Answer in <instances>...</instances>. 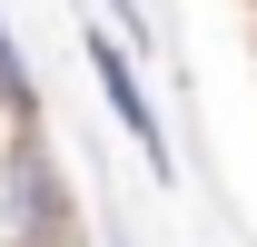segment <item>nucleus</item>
I'll use <instances>...</instances> for the list:
<instances>
[{
	"label": "nucleus",
	"instance_id": "f257e3e1",
	"mask_svg": "<svg viewBox=\"0 0 257 247\" xmlns=\"http://www.w3.org/2000/svg\"><path fill=\"white\" fill-rule=\"evenodd\" d=\"M0 247H79V198L50 149V119L0 129Z\"/></svg>",
	"mask_w": 257,
	"mask_h": 247
},
{
	"label": "nucleus",
	"instance_id": "f03ea898",
	"mask_svg": "<svg viewBox=\"0 0 257 247\" xmlns=\"http://www.w3.org/2000/svg\"><path fill=\"white\" fill-rule=\"evenodd\" d=\"M79 50H89V79H99V99H109V119L128 129V149L149 158V178H178V158H168V119H159V99H149V79H139V50H128L119 30H89Z\"/></svg>",
	"mask_w": 257,
	"mask_h": 247
},
{
	"label": "nucleus",
	"instance_id": "7ed1b4c3",
	"mask_svg": "<svg viewBox=\"0 0 257 247\" xmlns=\"http://www.w3.org/2000/svg\"><path fill=\"white\" fill-rule=\"evenodd\" d=\"M0 109H10V119H40V79H30V60H20L10 20H0Z\"/></svg>",
	"mask_w": 257,
	"mask_h": 247
},
{
	"label": "nucleus",
	"instance_id": "20e7f679",
	"mask_svg": "<svg viewBox=\"0 0 257 247\" xmlns=\"http://www.w3.org/2000/svg\"><path fill=\"white\" fill-rule=\"evenodd\" d=\"M109 10H119V40H128V50H149V40H159V30H149V10H139V0H109Z\"/></svg>",
	"mask_w": 257,
	"mask_h": 247
}]
</instances>
